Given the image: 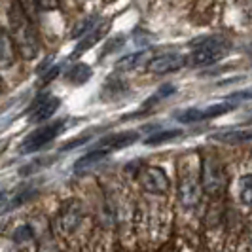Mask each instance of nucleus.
I'll use <instances>...</instances> for the list:
<instances>
[{
    "instance_id": "f257e3e1",
    "label": "nucleus",
    "mask_w": 252,
    "mask_h": 252,
    "mask_svg": "<svg viewBox=\"0 0 252 252\" xmlns=\"http://www.w3.org/2000/svg\"><path fill=\"white\" fill-rule=\"evenodd\" d=\"M8 21H10V32H12V40L19 53L23 55V59L32 61L36 59L40 53V38L36 34V29L32 25V19L27 15L19 4L15 2L10 8L8 13Z\"/></svg>"
},
{
    "instance_id": "f03ea898",
    "label": "nucleus",
    "mask_w": 252,
    "mask_h": 252,
    "mask_svg": "<svg viewBox=\"0 0 252 252\" xmlns=\"http://www.w3.org/2000/svg\"><path fill=\"white\" fill-rule=\"evenodd\" d=\"M231 50V44L224 36H209L205 38L201 44H195L189 55L186 57V64L191 68L199 66H209V64L218 63L224 59Z\"/></svg>"
},
{
    "instance_id": "7ed1b4c3",
    "label": "nucleus",
    "mask_w": 252,
    "mask_h": 252,
    "mask_svg": "<svg viewBox=\"0 0 252 252\" xmlns=\"http://www.w3.org/2000/svg\"><path fill=\"white\" fill-rule=\"evenodd\" d=\"M68 127V118H63V120H55L53 124H48V126H42L34 129L32 133H29L23 142L19 144V152L21 154H32V152L42 150L44 146H48L51 140H55L64 129Z\"/></svg>"
},
{
    "instance_id": "20e7f679",
    "label": "nucleus",
    "mask_w": 252,
    "mask_h": 252,
    "mask_svg": "<svg viewBox=\"0 0 252 252\" xmlns=\"http://www.w3.org/2000/svg\"><path fill=\"white\" fill-rule=\"evenodd\" d=\"M178 199L186 209H193L201 199V184L199 175L191 171V167L180 169V180H178Z\"/></svg>"
},
{
    "instance_id": "39448f33",
    "label": "nucleus",
    "mask_w": 252,
    "mask_h": 252,
    "mask_svg": "<svg viewBox=\"0 0 252 252\" xmlns=\"http://www.w3.org/2000/svg\"><path fill=\"white\" fill-rule=\"evenodd\" d=\"M139 182L140 186L146 189L148 193H156V195H161L165 193L171 182H169V177L161 167H156V165H146L139 171Z\"/></svg>"
},
{
    "instance_id": "423d86ee",
    "label": "nucleus",
    "mask_w": 252,
    "mask_h": 252,
    "mask_svg": "<svg viewBox=\"0 0 252 252\" xmlns=\"http://www.w3.org/2000/svg\"><path fill=\"white\" fill-rule=\"evenodd\" d=\"M139 140V133L137 131H122V133H112V135H106L102 137L95 146H91L89 150H97L101 152L102 156H110L112 152L124 150L127 146L135 144Z\"/></svg>"
},
{
    "instance_id": "0eeeda50",
    "label": "nucleus",
    "mask_w": 252,
    "mask_h": 252,
    "mask_svg": "<svg viewBox=\"0 0 252 252\" xmlns=\"http://www.w3.org/2000/svg\"><path fill=\"white\" fill-rule=\"evenodd\" d=\"M235 108H237V104H229V102L211 104L207 108H188V110L178 112L177 120L182 122V124H193V122H203V120H213V118H218V116H224V114L231 112Z\"/></svg>"
},
{
    "instance_id": "6e6552de",
    "label": "nucleus",
    "mask_w": 252,
    "mask_h": 252,
    "mask_svg": "<svg viewBox=\"0 0 252 252\" xmlns=\"http://www.w3.org/2000/svg\"><path fill=\"white\" fill-rule=\"evenodd\" d=\"M201 180H203V188L207 189L209 193H218L220 189L224 188L226 184V175H224V169L222 165L207 158L203 161V173H201Z\"/></svg>"
},
{
    "instance_id": "1a4fd4ad",
    "label": "nucleus",
    "mask_w": 252,
    "mask_h": 252,
    "mask_svg": "<svg viewBox=\"0 0 252 252\" xmlns=\"http://www.w3.org/2000/svg\"><path fill=\"white\" fill-rule=\"evenodd\" d=\"M182 66H186V57L180 53H163L158 57H152L146 68L152 74H169V72H177Z\"/></svg>"
},
{
    "instance_id": "9d476101",
    "label": "nucleus",
    "mask_w": 252,
    "mask_h": 252,
    "mask_svg": "<svg viewBox=\"0 0 252 252\" xmlns=\"http://www.w3.org/2000/svg\"><path fill=\"white\" fill-rule=\"evenodd\" d=\"M61 106V99L59 97H44L32 106L31 116H29V122L32 124H42L46 120H50L53 114L59 110Z\"/></svg>"
},
{
    "instance_id": "9b49d317",
    "label": "nucleus",
    "mask_w": 252,
    "mask_h": 252,
    "mask_svg": "<svg viewBox=\"0 0 252 252\" xmlns=\"http://www.w3.org/2000/svg\"><path fill=\"white\" fill-rule=\"evenodd\" d=\"M108 29H110V21H104L102 25L97 23V25L89 31V32H86V36L82 38V40H80V44L76 46L74 57H78V55H82V53H86L88 50H91L99 40H102V38L106 36Z\"/></svg>"
},
{
    "instance_id": "f8f14e48",
    "label": "nucleus",
    "mask_w": 252,
    "mask_h": 252,
    "mask_svg": "<svg viewBox=\"0 0 252 252\" xmlns=\"http://www.w3.org/2000/svg\"><path fill=\"white\" fill-rule=\"evenodd\" d=\"M15 63V44L12 36L0 29V68H10Z\"/></svg>"
},
{
    "instance_id": "ddd939ff",
    "label": "nucleus",
    "mask_w": 252,
    "mask_h": 252,
    "mask_svg": "<svg viewBox=\"0 0 252 252\" xmlns=\"http://www.w3.org/2000/svg\"><path fill=\"white\" fill-rule=\"evenodd\" d=\"M213 140L224 142V144H243L252 140V129H235V131H224V133H216L211 135Z\"/></svg>"
},
{
    "instance_id": "4468645a",
    "label": "nucleus",
    "mask_w": 252,
    "mask_h": 252,
    "mask_svg": "<svg viewBox=\"0 0 252 252\" xmlns=\"http://www.w3.org/2000/svg\"><path fill=\"white\" fill-rule=\"evenodd\" d=\"M89 78H91V66L84 63H76L70 70H68V76H66V80L70 82V84H74V86H82V84H86Z\"/></svg>"
},
{
    "instance_id": "2eb2a0df",
    "label": "nucleus",
    "mask_w": 252,
    "mask_h": 252,
    "mask_svg": "<svg viewBox=\"0 0 252 252\" xmlns=\"http://www.w3.org/2000/svg\"><path fill=\"white\" fill-rule=\"evenodd\" d=\"M146 51H139V53H133V55H127L124 59H120L118 64H116V68L118 70H135L139 64L146 63Z\"/></svg>"
},
{
    "instance_id": "dca6fc26",
    "label": "nucleus",
    "mask_w": 252,
    "mask_h": 252,
    "mask_svg": "<svg viewBox=\"0 0 252 252\" xmlns=\"http://www.w3.org/2000/svg\"><path fill=\"white\" fill-rule=\"evenodd\" d=\"M177 86L175 84H165L163 88H159L154 95H152L148 101H144V108H148V106H154L156 102L163 101V99H167V97H171V95H175L177 93Z\"/></svg>"
},
{
    "instance_id": "f3484780",
    "label": "nucleus",
    "mask_w": 252,
    "mask_h": 252,
    "mask_svg": "<svg viewBox=\"0 0 252 252\" xmlns=\"http://www.w3.org/2000/svg\"><path fill=\"white\" fill-rule=\"evenodd\" d=\"M239 199L245 205H252V175H245L239 180Z\"/></svg>"
},
{
    "instance_id": "a211bd4d",
    "label": "nucleus",
    "mask_w": 252,
    "mask_h": 252,
    "mask_svg": "<svg viewBox=\"0 0 252 252\" xmlns=\"http://www.w3.org/2000/svg\"><path fill=\"white\" fill-rule=\"evenodd\" d=\"M182 133L180 131H175V129H169V131H158V133H154L152 137H148V139L144 140L146 144H163V142H167V140H173L177 139V137H180Z\"/></svg>"
},
{
    "instance_id": "6ab92c4d",
    "label": "nucleus",
    "mask_w": 252,
    "mask_h": 252,
    "mask_svg": "<svg viewBox=\"0 0 252 252\" xmlns=\"http://www.w3.org/2000/svg\"><path fill=\"white\" fill-rule=\"evenodd\" d=\"M17 4H19V8H21L31 19H34V15H36V12H38L36 0H17Z\"/></svg>"
},
{
    "instance_id": "aec40b11",
    "label": "nucleus",
    "mask_w": 252,
    "mask_h": 252,
    "mask_svg": "<svg viewBox=\"0 0 252 252\" xmlns=\"http://www.w3.org/2000/svg\"><path fill=\"white\" fill-rule=\"evenodd\" d=\"M231 101H251L252 99V89H245V91H235L229 95Z\"/></svg>"
},
{
    "instance_id": "412c9836",
    "label": "nucleus",
    "mask_w": 252,
    "mask_h": 252,
    "mask_svg": "<svg viewBox=\"0 0 252 252\" xmlns=\"http://www.w3.org/2000/svg\"><path fill=\"white\" fill-rule=\"evenodd\" d=\"M38 10H57L59 0H36Z\"/></svg>"
},
{
    "instance_id": "4be33fe9",
    "label": "nucleus",
    "mask_w": 252,
    "mask_h": 252,
    "mask_svg": "<svg viewBox=\"0 0 252 252\" xmlns=\"http://www.w3.org/2000/svg\"><path fill=\"white\" fill-rule=\"evenodd\" d=\"M6 203H8V193L6 191H0V211L6 207Z\"/></svg>"
},
{
    "instance_id": "5701e85b",
    "label": "nucleus",
    "mask_w": 252,
    "mask_h": 252,
    "mask_svg": "<svg viewBox=\"0 0 252 252\" xmlns=\"http://www.w3.org/2000/svg\"><path fill=\"white\" fill-rule=\"evenodd\" d=\"M6 146H8V140L4 139V140H0V154L6 150Z\"/></svg>"
},
{
    "instance_id": "b1692460",
    "label": "nucleus",
    "mask_w": 252,
    "mask_h": 252,
    "mask_svg": "<svg viewBox=\"0 0 252 252\" xmlns=\"http://www.w3.org/2000/svg\"><path fill=\"white\" fill-rule=\"evenodd\" d=\"M251 118H252V112H251Z\"/></svg>"
}]
</instances>
